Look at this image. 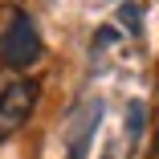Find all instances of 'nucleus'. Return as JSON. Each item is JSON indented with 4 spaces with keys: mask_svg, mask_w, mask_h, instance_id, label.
Wrapping results in <instances>:
<instances>
[{
    "mask_svg": "<svg viewBox=\"0 0 159 159\" xmlns=\"http://www.w3.org/2000/svg\"><path fill=\"white\" fill-rule=\"evenodd\" d=\"M143 114H147V106H143L139 98L126 106V126H131V135H139V131H143Z\"/></svg>",
    "mask_w": 159,
    "mask_h": 159,
    "instance_id": "obj_4",
    "label": "nucleus"
},
{
    "mask_svg": "<svg viewBox=\"0 0 159 159\" xmlns=\"http://www.w3.org/2000/svg\"><path fill=\"white\" fill-rule=\"evenodd\" d=\"M37 94H41V86L33 78H12V82L0 86V143L12 139L29 122V114L37 106Z\"/></svg>",
    "mask_w": 159,
    "mask_h": 159,
    "instance_id": "obj_2",
    "label": "nucleus"
},
{
    "mask_svg": "<svg viewBox=\"0 0 159 159\" xmlns=\"http://www.w3.org/2000/svg\"><path fill=\"white\" fill-rule=\"evenodd\" d=\"M147 159H159V131H155V139H151V151H147Z\"/></svg>",
    "mask_w": 159,
    "mask_h": 159,
    "instance_id": "obj_5",
    "label": "nucleus"
},
{
    "mask_svg": "<svg viewBox=\"0 0 159 159\" xmlns=\"http://www.w3.org/2000/svg\"><path fill=\"white\" fill-rule=\"evenodd\" d=\"M118 20H122L126 33H135V37L143 33V8H139V4H122V8H118Z\"/></svg>",
    "mask_w": 159,
    "mask_h": 159,
    "instance_id": "obj_3",
    "label": "nucleus"
},
{
    "mask_svg": "<svg viewBox=\"0 0 159 159\" xmlns=\"http://www.w3.org/2000/svg\"><path fill=\"white\" fill-rule=\"evenodd\" d=\"M41 33H37V25L29 12H8L4 29H0V61H4L8 70H29V66H37L41 61Z\"/></svg>",
    "mask_w": 159,
    "mask_h": 159,
    "instance_id": "obj_1",
    "label": "nucleus"
}]
</instances>
